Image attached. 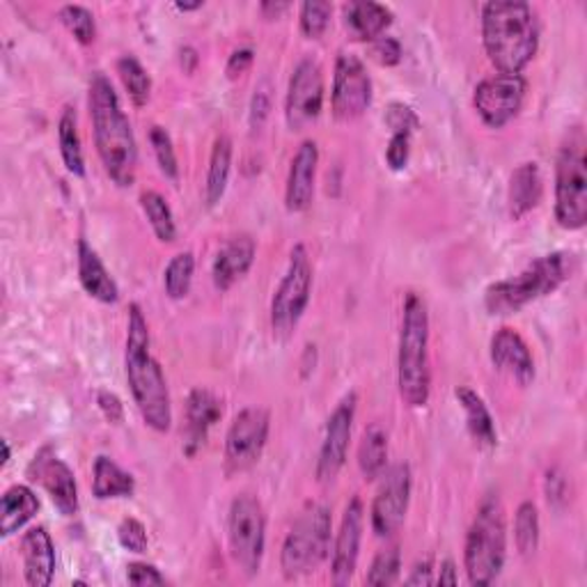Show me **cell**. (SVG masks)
I'll return each instance as SVG.
<instances>
[{"instance_id": "cell-54", "label": "cell", "mask_w": 587, "mask_h": 587, "mask_svg": "<svg viewBox=\"0 0 587 587\" xmlns=\"http://www.w3.org/2000/svg\"><path fill=\"white\" fill-rule=\"evenodd\" d=\"M175 8L179 12H193V10H200L202 8V0H198V3H177Z\"/></svg>"}, {"instance_id": "cell-12", "label": "cell", "mask_w": 587, "mask_h": 587, "mask_svg": "<svg viewBox=\"0 0 587 587\" xmlns=\"http://www.w3.org/2000/svg\"><path fill=\"white\" fill-rule=\"evenodd\" d=\"M528 83L521 74H496L479 83L473 92V107L491 129H502L523 109Z\"/></svg>"}, {"instance_id": "cell-29", "label": "cell", "mask_w": 587, "mask_h": 587, "mask_svg": "<svg viewBox=\"0 0 587 587\" xmlns=\"http://www.w3.org/2000/svg\"><path fill=\"white\" fill-rule=\"evenodd\" d=\"M136 491V479L132 473L122 471L113 459L97 457L95 461V477H92V494L99 500L111 498H132Z\"/></svg>"}, {"instance_id": "cell-15", "label": "cell", "mask_w": 587, "mask_h": 587, "mask_svg": "<svg viewBox=\"0 0 587 587\" xmlns=\"http://www.w3.org/2000/svg\"><path fill=\"white\" fill-rule=\"evenodd\" d=\"M382 487L372 502V530L376 537L390 539L400 533L411 500V469L395 464L382 475Z\"/></svg>"}, {"instance_id": "cell-6", "label": "cell", "mask_w": 587, "mask_h": 587, "mask_svg": "<svg viewBox=\"0 0 587 587\" xmlns=\"http://www.w3.org/2000/svg\"><path fill=\"white\" fill-rule=\"evenodd\" d=\"M508 558L505 508L496 494L482 498L464 547V567L471 585H491Z\"/></svg>"}, {"instance_id": "cell-38", "label": "cell", "mask_w": 587, "mask_h": 587, "mask_svg": "<svg viewBox=\"0 0 587 587\" xmlns=\"http://www.w3.org/2000/svg\"><path fill=\"white\" fill-rule=\"evenodd\" d=\"M60 21L65 26L78 45L88 47L97 37V24H95V14L83 8V5H65L60 10Z\"/></svg>"}, {"instance_id": "cell-27", "label": "cell", "mask_w": 587, "mask_h": 587, "mask_svg": "<svg viewBox=\"0 0 587 587\" xmlns=\"http://www.w3.org/2000/svg\"><path fill=\"white\" fill-rule=\"evenodd\" d=\"M39 512V500L26 485H14L3 494L0 502V535L12 537Z\"/></svg>"}, {"instance_id": "cell-19", "label": "cell", "mask_w": 587, "mask_h": 587, "mask_svg": "<svg viewBox=\"0 0 587 587\" xmlns=\"http://www.w3.org/2000/svg\"><path fill=\"white\" fill-rule=\"evenodd\" d=\"M317 165H320L317 142L303 140L289 163L285 186V204L291 214H301L305 209H310L314 198V179H317Z\"/></svg>"}, {"instance_id": "cell-39", "label": "cell", "mask_w": 587, "mask_h": 587, "mask_svg": "<svg viewBox=\"0 0 587 587\" xmlns=\"http://www.w3.org/2000/svg\"><path fill=\"white\" fill-rule=\"evenodd\" d=\"M333 16V5L324 0H308L301 5V30L308 39H320Z\"/></svg>"}, {"instance_id": "cell-22", "label": "cell", "mask_w": 587, "mask_h": 587, "mask_svg": "<svg viewBox=\"0 0 587 587\" xmlns=\"http://www.w3.org/2000/svg\"><path fill=\"white\" fill-rule=\"evenodd\" d=\"M24 555V574L30 587H47L55 574V547L47 528H30L21 539Z\"/></svg>"}, {"instance_id": "cell-49", "label": "cell", "mask_w": 587, "mask_h": 587, "mask_svg": "<svg viewBox=\"0 0 587 587\" xmlns=\"http://www.w3.org/2000/svg\"><path fill=\"white\" fill-rule=\"evenodd\" d=\"M547 498L551 505H560V502H567V479H564L558 471H549L547 475Z\"/></svg>"}, {"instance_id": "cell-17", "label": "cell", "mask_w": 587, "mask_h": 587, "mask_svg": "<svg viewBox=\"0 0 587 587\" xmlns=\"http://www.w3.org/2000/svg\"><path fill=\"white\" fill-rule=\"evenodd\" d=\"M28 477L39 482L51 496L60 514L74 516L78 512V487L72 469L51 448H41L28 466Z\"/></svg>"}, {"instance_id": "cell-4", "label": "cell", "mask_w": 587, "mask_h": 587, "mask_svg": "<svg viewBox=\"0 0 587 587\" xmlns=\"http://www.w3.org/2000/svg\"><path fill=\"white\" fill-rule=\"evenodd\" d=\"M397 386L411 409H423L429 402V312L417 291H409L402 308L400 351H397Z\"/></svg>"}, {"instance_id": "cell-40", "label": "cell", "mask_w": 587, "mask_h": 587, "mask_svg": "<svg viewBox=\"0 0 587 587\" xmlns=\"http://www.w3.org/2000/svg\"><path fill=\"white\" fill-rule=\"evenodd\" d=\"M150 142H152V150H154V157L159 163V171L167 179L175 182L179 177V165H177V154H175L171 134H167L163 127H152Z\"/></svg>"}, {"instance_id": "cell-18", "label": "cell", "mask_w": 587, "mask_h": 587, "mask_svg": "<svg viewBox=\"0 0 587 587\" xmlns=\"http://www.w3.org/2000/svg\"><path fill=\"white\" fill-rule=\"evenodd\" d=\"M363 526H365V508L363 500L355 496L349 500L345 510L340 533L335 537L333 547V564H330V578L335 585H349L355 574V564L361 555V541H363Z\"/></svg>"}, {"instance_id": "cell-55", "label": "cell", "mask_w": 587, "mask_h": 587, "mask_svg": "<svg viewBox=\"0 0 587 587\" xmlns=\"http://www.w3.org/2000/svg\"><path fill=\"white\" fill-rule=\"evenodd\" d=\"M10 457H12V452H10V444H8V440H3V459H0V466H8Z\"/></svg>"}, {"instance_id": "cell-46", "label": "cell", "mask_w": 587, "mask_h": 587, "mask_svg": "<svg viewBox=\"0 0 587 587\" xmlns=\"http://www.w3.org/2000/svg\"><path fill=\"white\" fill-rule=\"evenodd\" d=\"M97 404H99V411L103 413V417H107L111 425H122L124 423V404H122V400L115 392L99 390Z\"/></svg>"}, {"instance_id": "cell-26", "label": "cell", "mask_w": 587, "mask_h": 587, "mask_svg": "<svg viewBox=\"0 0 587 587\" xmlns=\"http://www.w3.org/2000/svg\"><path fill=\"white\" fill-rule=\"evenodd\" d=\"M345 24L355 39L374 41L392 24V12L372 0H355V3L345 5Z\"/></svg>"}, {"instance_id": "cell-25", "label": "cell", "mask_w": 587, "mask_h": 587, "mask_svg": "<svg viewBox=\"0 0 587 587\" xmlns=\"http://www.w3.org/2000/svg\"><path fill=\"white\" fill-rule=\"evenodd\" d=\"M541 196H544V179L539 173V165L535 161L521 163L510 177V191H508L510 216L514 221L528 216L541 202Z\"/></svg>"}, {"instance_id": "cell-14", "label": "cell", "mask_w": 587, "mask_h": 587, "mask_svg": "<svg viewBox=\"0 0 587 587\" xmlns=\"http://www.w3.org/2000/svg\"><path fill=\"white\" fill-rule=\"evenodd\" d=\"M324 109V72L317 60L303 58L289 78L285 117L291 132H303L322 115Z\"/></svg>"}, {"instance_id": "cell-23", "label": "cell", "mask_w": 587, "mask_h": 587, "mask_svg": "<svg viewBox=\"0 0 587 587\" xmlns=\"http://www.w3.org/2000/svg\"><path fill=\"white\" fill-rule=\"evenodd\" d=\"M255 241L241 235L229 239L214 258L212 264V278L214 287L218 291H227L233 285H237L255 262Z\"/></svg>"}, {"instance_id": "cell-13", "label": "cell", "mask_w": 587, "mask_h": 587, "mask_svg": "<svg viewBox=\"0 0 587 587\" xmlns=\"http://www.w3.org/2000/svg\"><path fill=\"white\" fill-rule=\"evenodd\" d=\"M372 103V80L363 60L353 53H340L335 60L330 109L340 122L359 120Z\"/></svg>"}, {"instance_id": "cell-11", "label": "cell", "mask_w": 587, "mask_h": 587, "mask_svg": "<svg viewBox=\"0 0 587 587\" xmlns=\"http://www.w3.org/2000/svg\"><path fill=\"white\" fill-rule=\"evenodd\" d=\"M271 415L262 407H248L235 415L225 436V469L241 473L253 469L268 440Z\"/></svg>"}, {"instance_id": "cell-53", "label": "cell", "mask_w": 587, "mask_h": 587, "mask_svg": "<svg viewBox=\"0 0 587 587\" xmlns=\"http://www.w3.org/2000/svg\"><path fill=\"white\" fill-rule=\"evenodd\" d=\"M287 10H289L287 3H262V12L264 14H271V18L283 14V12H287Z\"/></svg>"}, {"instance_id": "cell-16", "label": "cell", "mask_w": 587, "mask_h": 587, "mask_svg": "<svg viewBox=\"0 0 587 587\" xmlns=\"http://www.w3.org/2000/svg\"><path fill=\"white\" fill-rule=\"evenodd\" d=\"M355 407H359V397H355V392H349L326 421L324 444L317 459V479L322 485H328L338 477L347 464Z\"/></svg>"}, {"instance_id": "cell-47", "label": "cell", "mask_w": 587, "mask_h": 587, "mask_svg": "<svg viewBox=\"0 0 587 587\" xmlns=\"http://www.w3.org/2000/svg\"><path fill=\"white\" fill-rule=\"evenodd\" d=\"M268 111H271L268 88H260V90H255L253 101H250V127L260 129L264 124V120L268 117Z\"/></svg>"}, {"instance_id": "cell-33", "label": "cell", "mask_w": 587, "mask_h": 587, "mask_svg": "<svg viewBox=\"0 0 587 587\" xmlns=\"http://www.w3.org/2000/svg\"><path fill=\"white\" fill-rule=\"evenodd\" d=\"M140 207L147 221H150L157 239L161 243H173L177 239V225H175L173 209L165 202V198L157 191H145L140 196Z\"/></svg>"}, {"instance_id": "cell-44", "label": "cell", "mask_w": 587, "mask_h": 587, "mask_svg": "<svg viewBox=\"0 0 587 587\" xmlns=\"http://www.w3.org/2000/svg\"><path fill=\"white\" fill-rule=\"evenodd\" d=\"M411 157V134H392L386 147V163L390 171H404Z\"/></svg>"}, {"instance_id": "cell-37", "label": "cell", "mask_w": 587, "mask_h": 587, "mask_svg": "<svg viewBox=\"0 0 587 587\" xmlns=\"http://www.w3.org/2000/svg\"><path fill=\"white\" fill-rule=\"evenodd\" d=\"M400 572H402V553L397 547H388L376 553L365 583L374 587H388L400 580Z\"/></svg>"}, {"instance_id": "cell-7", "label": "cell", "mask_w": 587, "mask_h": 587, "mask_svg": "<svg viewBox=\"0 0 587 587\" xmlns=\"http://www.w3.org/2000/svg\"><path fill=\"white\" fill-rule=\"evenodd\" d=\"M585 132L572 127L555 161V221L564 229H583L587 223V157Z\"/></svg>"}, {"instance_id": "cell-35", "label": "cell", "mask_w": 587, "mask_h": 587, "mask_svg": "<svg viewBox=\"0 0 587 587\" xmlns=\"http://www.w3.org/2000/svg\"><path fill=\"white\" fill-rule=\"evenodd\" d=\"M193 274H196V258L193 253H177L171 262H167L163 271V285L165 294L173 301L186 299L188 291H191L193 285Z\"/></svg>"}, {"instance_id": "cell-3", "label": "cell", "mask_w": 587, "mask_h": 587, "mask_svg": "<svg viewBox=\"0 0 587 587\" xmlns=\"http://www.w3.org/2000/svg\"><path fill=\"white\" fill-rule=\"evenodd\" d=\"M482 41L498 74H521L539 49V24L521 0H494L482 8Z\"/></svg>"}, {"instance_id": "cell-31", "label": "cell", "mask_w": 587, "mask_h": 587, "mask_svg": "<svg viewBox=\"0 0 587 587\" xmlns=\"http://www.w3.org/2000/svg\"><path fill=\"white\" fill-rule=\"evenodd\" d=\"M58 145L62 163H65L67 173L74 177H86V159H83V147H80V136H78V120L74 109H65L58 122Z\"/></svg>"}, {"instance_id": "cell-45", "label": "cell", "mask_w": 587, "mask_h": 587, "mask_svg": "<svg viewBox=\"0 0 587 587\" xmlns=\"http://www.w3.org/2000/svg\"><path fill=\"white\" fill-rule=\"evenodd\" d=\"M127 580L132 585L145 587V585H165V576L154 567V564L147 562H134L127 567Z\"/></svg>"}, {"instance_id": "cell-41", "label": "cell", "mask_w": 587, "mask_h": 587, "mask_svg": "<svg viewBox=\"0 0 587 587\" xmlns=\"http://www.w3.org/2000/svg\"><path fill=\"white\" fill-rule=\"evenodd\" d=\"M117 539L122 544V549H127L129 553H145L147 547H150V539H147V530L142 523L134 516L122 519L117 526Z\"/></svg>"}, {"instance_id": "cell-24", "label": "cell", "mask_w": 587, "mask_h": 587, "mask_svg": "<svg viewBox=\"0 0 587 587\" xmlns=\"http://www.w3.org/2000/svg\"><path fill=\"white\" fill-rule=\"evenodd\" d=\"M78 280L92 299L107 303V305L117 303L120 287L111 278L103 262L99 260L97 250L86 239L78 241Z\"/></svg>"}, {"instance_id": "cell-30", "label": "cell", "mask_w": 587, "mask_h": 587, "mask_svg": "<svg viewBox=\"0 0 587 587\" xmlns=\"http://www.w3.org/2000/svg\"><path fill=\"white\" fill-rule=\"evenodd\" d=\"M229 171H233V140L227 136H218L212 147V159H209L207 184H204V202L207 207H216L225 196Z\"/></svg>"}, {"instance_id": "cell-36", "label": "cell", "mask_w": 587, "mask_h": 587, "mask_svg": "<svg viewBox=\"0 0 587 587\" xmlns=\"http://www.w3.org/2000/svg\"><path fill=\"white\" fill-rule=\"evenodd\" d=\"M514 541L521 555H533L539 547V512L535 502H521L514 519Z\"/></svg>"}, {"instance_id": "cell-34", "label": "cell", "mask_w": 587, "mask_h": 587, "mask_svg": "<svg viewBox=\"0 0 587 587\" xmlns=\"http://www.w3.org/2000/svg\"><path fill=\"white\" fill-rule=\"evenodd\" d=\"M117 74L124 90H127L129 99L134 101V107H145L152 95V78L140 65V60L136 55H122L117 60Z\"/></svg>"}, {"instance_id": "cell-2", "label": "cell", "mask_w": 587, "mask_h": 587, "mask_svg": "<svg viewBox=\"0 0 587 587\" xmlns=\"http://www.w3.org/2000/svg\"><path fill=\"white\" fill-rule=\"evenodd\" d=\"M124 363H127V382L145 425L159 434H165L173 425L171 392H167L163 367L152 355L150 326H147L138 303L129 305L127 355H124Z\"/></svg>"}, {"instance_id": "cell-8", "label": "cell", "mask_w": 587, "mask_h": 587, "mask_svg": "<svg viewBox=\"0 0 587 587\" xmlns=\"http://www.w3.org/2000/svg\"><path fill=\"white\" fill-rule=\"evenodd\" d=\"M330 510L312 502L294 523L280 551L285 578L297 580L320 570L330 551Z\"/></svg>"}, {"instance_id": "cell-10", "label": "cell", "mask_w": 587, "mask_h": 587, "mask_svg": "<svg viewBox=\"0 0 587 587\" xmlns=\"http://www.w3.org/2000/svg\"><path fill=\"white\" fill-rule=\"evenodd\" d=\"M312 294V264L305 246H294L285 276L271 301V326L287 335L301 322Z\"/></svg>"}, {"instance_id": "cell-50", "label": "cell", "mask_w": 587, "mask_h": 587, "mask_svg": "<svg viewBox=\"0 0 587 587\" xmlns=\"http://www.w3.org/2000/svg\"><path fill=\"white\" fill-rule=\"evenodd\" d=\"M409 585H434L436 578H434V564H432V558H425L421 560L413 567L411 576L407 578Z\"/></svg>"}, {"instance_id": "cell-21", "label": "cell", "mask_w": 587, "mask_h": 587, "mask_svg": "<svg viewBox=\"0 0 587 587\" xmlns=\"http://www.w3.org/2000/svg\"><path fill=\"white\" fill-rule=\"evenodd\" d=\"M221 415H223V402L212 390L196 388L191 395H188L186 429H184L186 457L198 454V450L204 446L209 432H212V427L221 421Z\"/></svg>"}, {"instance_id": "cell-42", "label": "cell", "mask_w": 587, "mask_h": 587, "mask_svg": "<svg viewBox=\"0 0 587 587\" xmlns=\"http://www.w3.org/2000/svg\"><path fill=\"white\" fill-rule=\"evenodd\" d=\"M386 124L392 129V134H413L421 127V120H417L415 111L407 103L395 101L386 111Z\"/></svg>"}, {"instance_id": "cell-20", "label": "cell", "mask_w": 587, "mask_h": 587, "mask_svg": "<svg viewBox=\"0 0 587 587\" xmlns=\"http://www.w3.org/2000/svg\"><path fill=\"white\" fill-rule=\"evenodd\" d=\"M491 363L519 386L535 382V361L528 342L514 328H500L491 338Z\"/></svg>"}, {"instance_id": "cell-28", "label": "cell", "mask_w": 587, "mask_h": 587, "mask_svg": "<svg viewBox=\"0 0 587 587\" xmlns=\"http://www.w3.org/2000/svg\"><path fill=\"white\" fill-rule=\"evenodd\" d=\"M454 397L459 400L461 409L466 413V425L473 436V440L482 448H496L498 446V432L494 425V417L482 397L471 390L469 386H459L454 390Z\"/></svg>"}, {"instance_id": "cell-51", "label": "cell", "mask_w": 587, "mask_h": 587, "mask_svg": "<svg viewBox=\"0 0 587 587\" xmlns=\"http://www.w3.org/2000/svg\"><path fill=\"white\" fill-rule=\"evenodd\" d=\"M438 585H457L459 578H457V567L452 560H446L444 564H440V572H438V578H436Z\"/></svg>"}, {"instance_id": "cell-52", "label": "cell", "mask_w": 587, "mask_h": 587, "mask_svg": "<svg viewBox=\"0 0 587 587\" xmlns=\"http://www.w3.org/2000/svg\"><path fill=\"white\" fill-rule=\"evenodd\" d=\"M182 67H184V72L186 74H193V70H196V65H198V53L191 49V47H184L182 49Z\"/></svg>"}, {"instance_id": "cell-9", "label": "cell", "mask_w": 587, "mask_h": 587, "mask_svg": "<svg viewBox=\"0 0 587 587\" xmlns=\"http://www.w3.org/2000/svg\"><path fill=\"white\" fill-rule=\"evenodd\" d=\"M227 541L239 572L248 578L258 576L266 547V514L255 496L243 494L233 500L227 516Z\"/></svg>"}, {"instance_id": "cell-32", "label": "cell", "mask_w": 587, "mask_h": 587, "mask_svg": "<svg viewBox=\"0 0 587 587\" xmlns=\"http://www.w3.org/2000/svg\"><path fill=\"white\" fill-rule=\"evenodd\" d=\"M388 466V434L379 427L372 425L365 429L361 448H359V469L367 482L382 477Z\"/></svg>"}, {"instance_id": "cell-48", "label": "cell", "mask_w": 587, "mask_h": 587, "mask_svg": "<svg viewBox=\"0 0 587 587\" xmlns=\"http://www.w3.org/2000/svg\"><path fill=\"white\" fill-rule=\"evenodd\" d=\"M253 60H255V53L250 51V49H239V51H235L233 55H229L227 67H225L227 78H233V80H235V78L243 76V74L250 70V65H253Z\"/></svg>"}, {"instance_id": "cell-43", "label": "cell", "mask_w": 587, "mask_h": 587, "mask_svg": "<svg viewBox=\"0 0 587 587\" xmlns=\"http://www.w3.org/2000/svg\"><path fill=\"white\" fill-rule=\"evenodd\" d=\"M370 58L382 67H395L402 60V45L395 37H379L370 41Z\"/></svg>"}, {"instance_id": "cell-5", "label": "cell", "mask_w": 587, "mask_h": 587, "mask_svg": "<svg viewBox=\"0 0 587 587\" xmlns=\"http://www.w3.org/2000/svg\"><path fill=\"white\" fill-rule=\"evenodd\" d=\"M572 276V255L551 253L537 258L519 276L498 280L485 291V308L494 317H508L530 305L533 301L549 297Z\"/></svg>"}, {"instance_id": "cell-1", "label": "cell", "mask_w": 587, "mask_h": 587, "mask_svg": "<svg viewBox=\"0 0 587 587\" xmlns=\"http://www.w3.org/2000/svg\"><path fill=\"white\" fill-rule=\"evenodd\" d=\"M90 120L103 171L117 186H132L138 171L136 136L113 83L103 74H95L90 80Z\"/></svg>"}]
</instances>
